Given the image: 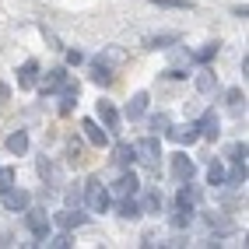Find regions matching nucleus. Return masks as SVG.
I'll use <instances>...</instances> for the list:
<instances>
[{
  "label": "nucleus",
  "mask_w": 249,
  "mask_h": 249,
  "mask_svg": "<svg viewBox=\"0 0 249 249\" xmlns=\"http://www.w3.org/2000/svg\"><path fill=\"white\" fill-rule=\"evenodd\" d=\"M14 186V169H0V196Z\"/></svg>",
  "instance_id": "obj_32"
},
{
  "label": "nucleus",
  "mask_w": 249,
  "mask_h": 249,
  "mask_svg": "<svg viewBox=\"0 0 249 249\" xmlns=\"http://www.w3.org/2000/svg\"><path fill=\"white\" fill-rule=\"evenodd\" d=\"M214 85H218V77H214L211 71H204V74H196L193 77V88L200 91V95H207V91H214Z\"/></svg>",
  "instance_id": "obj_25"
},
{
  "label": "nucleus",
  "mask_w": 249,
  "mask_h": 249,
  "mask_svg": "<svg viewBox=\"0 0 249 249\" xmlns=\"http://www.w3.org/2000/svg\"><path fill=\"white\" fill-rule=\"evenodd\" d=\"M36 74H39V63L36 60H25L21 67H18V88L21 91H32V88H36Z\"/></svg>",
  "instance_id": "obj_14"
},
{
  "label": "nucleus",
  "mask_w": 249,
  "mask_h": 249,
  "mask_svg": "<svg viewBox=\"0 0 249 249\" xmlns=\"http://www.w3.org/2000/svg\"><path fill=\"white\" fill-rule=\"evenodd\" d=\"M218 49H221V42H218V39H214V42H204V46L193 53V60H196V63H211L214 56H218Z\"/></svg>",
  "instance_id": "obj_23"
},
{
  "label": "nucleus",
  "mask_w": 249,
  "mask_h": 249,
  "mask_svg": "<svg viewBox=\"0 0 249 249\" xmlns=\"http://www.w3.org/2000/svg\"><path fill=\"white\" fill-rule=\"evenodd\" d=\"M56 225L63 228V231H71V228H81V225H88V211L85 207H67V211H60L56 214Z\"/></svg>",
  "instance_id": "obj_6"
},
{
  "label": "nucleus",
  "mask_w": 249,
  "mask_h": 249,
  "mask_svg": "<svg viewBox=\"0 0 249 249\" xmlns=\"http://www.w3.org/2000/svg\"><path fill=\"white\" fill-rule=\"evenodd\" d=\"M155 7H169V11H193L190 0H151Z\"/></svg>",
  "instance_id": "obj_29"
},
{
  "label": "nucleus",
  "mask_w": 249,
  "mask_h": 249,
  "mask_svg": "<svg viewBox=\"0 0 249 249\" xmlns=\"http://www.w3.org/2000/svg\"><path fill=\"white\" fill-rule=\"evenodd\" d=\"M112 161L120 165V169H130V165L137 161V147H134V144H116V155H112Z\"/></svg>",
  "instance_id": "obj_19"
},
{
  "label": "nucleus",
  "mask_w": 249,
  "mask_h": 249,
  "mask_svg": "<svg viewBox=\"0 0 249 249\" xmlns=\"http://www.w3.org/2000/svg\"><path fill=\"white\" fill-rule=\"evenodd\" d=\"M95 116H98V123H102L109 134H120V123H123V116L120 109H116L112 102H106V98H98V106H95Z\"/></svg>",
  "instance_id": "obj_3"
},
{
  "label": "nucleus",
  "mask_w": 249,
  "mask_h": 249,
  "mask_svg": "<svg viewBox=\"0 0 249 249\" xmlns=\"http://www.w3.org/2000/svg\"><path fill=\"white\" fill-rule=\"evenodd\" d=\"M88 77H91V85H98V88H109V85H112V71L106 67L102 60L91 63V74H88Z\"/></svg>",
  "instance_id": "obj_20"
},
{
  "label": "nucleus",
  "mask_w": 249,
  "mask_h": 249,
  "mask_svg": "<svg viewBox=\"0 0 249 249\" xmlns=\"http://www.w3.org/2000/svg\"><path fill=\"white\" fill-rule=\"evenodd\" d=\"M239 102H242V91H239V88H231V91H228V106H235V109H239Z\"/></svg>",
  "instance_id": "obj_37"
},
{
  "label": "nucleus",
  "mask_w": 249,
  "mask_h": 249,
  "mask_svg": "<svg viewBox=\"0 0 249 249\" xmlns=\"http://www.w3.org/2000/svg\"><path fill=\"white\" fill-rule=\"evenodd\" d=\"M67 207H77L81 200H85V182H74V186H67Z\"/></svg>",
  "instance_id": "obj_27"
},
{
  "label": "nucleus",
  "mask_w": 249,
  "mask_h": 249,
  "mask_svg": "<svg viewBox=\"0 0 249 249\" xmlns=\"http://www.w3.org/2000/svg\"><path fill=\"white\" fill-rule=\"evenodd\" d=\"M46 246H56V249H67V246H74V239L67 235V231H60V235H49V239H46Z\"/></svg>",
  "instance_id": "obj_30"
},
{
  "label": "nucleus",
  "mask_w": 249,
  "mask_h": 249,
  "mask_svg": "<svg viewBox=\"0 0 249 249\" xmlns=\"http://www.w3.org/2000/svg\"><path fill=\"white\" fill-rule=\"evenodd\" d=\"M141 190V179H137V172H123L120 179H116L112 182V186H109V193L112 196H134Z\"/></svg>",
  "instance_id": "obj_8"
},
{
  "label": "nucleus",
  "mask_w": 249,
  "mask_h": 249,
  "mask_svg": "<svg viewBox=\"0 0 249 249\" xmlns=\"http://www.w3.org/2000/svg\"><path fill=\"white\" fill-rule=\"evenodd\" d=\"M21 214H25V225H28V231H32V235H36L39 242H46L49 235H53V218H49L46 211H39V207H32V204H28Z\"/></svg>",
  "instance_id": "obj_1"
},
{
  "label": "nucleus",
  "mask_w": 249,
  "mask_h": 249,
  "mask_svg": "<svg viewBox=\"0 0 249 249\" xmlns=\"http://www.w3.org/2000/svg\"><path fill=\"white\" fill-rule=\"evenodd\" d=\"M225 158H228V161H242V158H246V141L228 144V147H225Z\"/></svg>",
  "instance_id": "obj_28"
},
{
  "label": "nucleus",
  "mask_w": 249,
  "mask_h": 249,
  "mask_svg": "<svg viewBox=\"0 0 249 249\" xmlns=\"http://www.w3.org/2000/svg\"><path fill=\"white\" fill-rule=\"evenodd\" d=\"M179 42V32H158V36H147L144 39V49H169Z\"/></svg>",
  "instance_id": "obj_16"
},
{
  "label": "nucleus",
  "mask_w": 249,
  "mask_h": 249,
  "mask_svg": "<svg viewBox=\"0 0 249 249\" xmlns=\"http://www.w3.org/2000/svg\"><path fill=\"white\" fill-rule=\"evenodd\" d=\"M39 176H42V179H49V182H60V169H56V165L49 161L46 155L39 158Z\"/></svg>",
  "instance_id": "obj_26"
},
{
  "label": "nucleus",
  "mask_w": 249,
  "mask_h": 249,
  "mask_svg": "<svg viewBox=\"0 0 249 249\" xmlns=\"http://www.w3.org/2000/svg\"><path fill=\"white\" fill-rule=\"evenodd\" d=\"M169 172H172L176 182H186V179L196 176V165H193V158H186V151H176L169 158Z\"/></svg>",
  "instance_id": "obj_4"
},
{
  "label": "nucleus",
  "mask_w": 249,
  "mask_h": 249,
  "mask_svg": "<svg viewBox=\"0 0 249 249\" xmlns=\"http://www.w3.org/2000/svg\"><path fill=\"white\" fill-rule=\"evenodd\" d=\"M74 106H77V98H71V95H60V112H63V116H67Z\"/></svg>",
  "instance_id": "obj_35"
},
{
  "label": "nucleus",
  "mask_w": 249,
  "mask_h": 249,
  "mask_svg": "<svg viewBox=\"0 0 249 249\" xmlns=\"http://www.w3.org/2000/svg\"><path fill=\"white\" fill-rule=\"evenodd\" d=\"M7 151L11 155H25L28 151V134H25V130H14V134L7 137Z\"/></svg>",
  "instance_id": "obj_21"
},
{
  "label": "nucleus",
  "mask_w": 249,
  "mask_h": 249,
  "mask_svg": "<svg viewBox=\"0 0 249 249\" xmlns=\"http://www.w3.org/2000/svg\"><path fill=\"white\" fill-rule=\"evenodd\" d=\"M165 134H169L176 144H196V141H200V130H196V123H186V126H172L169 123V130H165Z\"/></svg>",
  "instance_id": "obj_10"
},
{
  "label": "nucleus",
  "mask_w": 249,
  "mask_h": 249,
  "mask_svg": "<svg viewBox=\"0 0 249 249\" xmlns=\"http://www.w3.org/2000/svg\"><path fill=\"white\" fill-rule=\"evenodd\" d=\"M196 130H200V137L204 141H218L221 137V120H218V112H204L200 120H196Z\"/></svg>",
  "instance_id": "obj_7"
},
{
  "label": "nucleus",
  "mask_w": 249,
  "mask_h": 249,
  "mask_svg": "<svg viewBox=\"0 0 249 249\" xmlns=\"http://www.w3.org/2000/svg\"><path fill=\"white\" fill-rule=\"evenodd\" d=\"M28 204H32V196H28L25 190H14V186H11V190L4 193V207H7V211H25Z\"/></svg>",
  "instance_id": "obj_18"
},
{
  "label": "nucleus",
  "mask_w": 249,
  "mask_h": 249,
  "mask_svg": "<svg viewBox=\"0 0 249 249\" xmlns=\"http://www.w3.org/2000/svg\"><path fill=\"white\" fill-rule=\"evenodd\" d=\"M204 221H207V228H211V231H221V235L235 231V221H231V218H225V214H218V211L204 214Z\"/></svg>",
  "instance_id": "obj_15"
},
{
  "label": "nucleus",
  "mask_w": 249,
  "mask_h": 249,
  "mask_svg": "<svg viewBox=\"0 0 249 249\" xmlns=\"http://www.w3.org/2000/svg\"><path fill=\"white\" fill-rule=\"evenodd\" d=\"M81 130H85V137H88L91 144H98V147L109 144V130L98 123V120H85V123H81Z\"/></svg>",
  "instance_id": "obj_13"
},
{
  "label": "nucleus",
  "mask_w": 249,
  "mask_h": 249,
  "mask_svg": "<svg viewBox=\"0 0 249 249\" xmlns=\"http://www.w3.org/2000/svg\"><path fill=\"white\" fill-rule=\"evenodd\" d=\"M134 147H137V161H144V165H158V158H161V141H158V134L137 141Z\"/></svg>",
  "instance_id": "obj_5"
},
{
  "label": "nucleus",
  "mask_w": 249,
  "mask_h": 249,
  "mask_svg": "<svg viewBox=\"0 0 249 249\" xmlns=\"http://www.w3.org/2000/svg\"><path fill=\"white\" fill-rule=\"evenodd\" d=\"M71 74H67V67H53V71H46V81H42V95H56L60 88H63V81H67Z\"/></svg>",
  "instance_id": "obj_11"
},
{
  "label": "nucleus",
  "mask_w": 249,
  "mask_h": 249,
  "mask_svg": "<svg viewBox=\"0 0 249 249\" xmlns=\"http://www.w3.org/2000/svg\"><path fill=\"white\" fill-rule=\"evenodd\" d=\"M85 196L91 200V211H98V214H106L109 204H112V193H109L98 179H88V182H85Z\"/></svg>",
  "instance_id": "obj_2"
},
{
  "label": "nucleus",
  "mask_w": 249,
  "mask_h": 249,
  "mask_svg": "<svg viewBox=\"0 0 249 249\" xmlns=\"http://www.w3.org/2000/svg\"><path fill=\"white\" fill-rule=\"evenodd\" d=\"M147 102H151L147 91H134V95H130V102H126V109H123L120 116H126V120L134 123V120H141V116L147 112Z\"/></svg>",
  "instance_id": "obj_9"
},
{
  "label": "nucleus",
  "mask_w": 249,
  "mask_h": 249,
  "mask_svg": "<svg viewBox=\"0 0 249 249\" xmlns=\"http://www.w3.org/2000/svg\"><path fill=\"white\" fill-rule=\"evenodd\" d=\"M176 204H182V207H196V204H200V190H196L193 182L186 179V182L179 186V193H176Z\"/></svg>",
  "instance_id": "obj_17"
},
{
  "label": "nucleus",
  "mask_w": 249,
  "mask_h": 249,
  "mask_svg": "<svg viewBox=\"0 0 249 249\" xmlns=\"http://www.w3.org/2000/svg\"><path fill=\"white\" fill-rule=\"evenodd\" d=\"M165 77H172V81H182V77H186V71H179V67H172V71H165Z\"/></svg>",
  "instance_id": "obj_38"
},
{
  "label": "nucleus",
  "mask_w": 249,
  "mask_h": 249,
  "mask_svg": "<svg viewBox=\"0 0 249 249\" xmlns=\"http://www.w3.org/2000/svg\"><path fill=\"white\" fill-rule=\"evenodd\" d=\"M67 63H71V67H77V63H85V53H81V49H67Z\"/></svg>",
  "instance_id": "obj_36"
},
{
  "label": "nucleus",
  "mask_w": 249,
  "mask_h": 249,
  "mask_svg": "<svg viewBox=\"0 0 249 249\" xmlns=\"http://www.w3.org/2000/svg\"><path fill=\"white\" fill-rule=\"evenodd\" d=\"M116 214L123 221H137L144 211H141V200H134V196H116Z\"/></svg>",
  "instance_id": "obj_12"
},
{
  "label": "nucleus",
  "mask_w": 249,
  "mask_h": 249,
  "mask_svg": "<svg viewBox=\"0 0 249 249\" xmlns=\"http://www.w3.org/2000/svg\"><path fill=\"white\" fill-rule=\"evenodd\" d=\"M225 176H228V172H225V165L214 158V161L207 165V186H225Z\"/></svg>",
  "instance_id": "obj_22"
},
{
  "label": "nucleus",
  "mask_w": 249,
  "mask_h": 249,
  "mask_svg": "<svg viewBox=\"0 0 249 249\" xmlns=\"http://www.w3.org/2000/svg\"><path fill=\"white\" fill-rule=\"evenodd\" d=\"M39 32H42V39H46V42H49V49H63V46H60V39H56V36H53V32H49V28H46V25H42V28H39Z\"/></svg>",
  "instance_id": "obj_34"
},
{
  "label": "nucleus",
  "mask_w": 249,
  "mask_h": 249,
  "mask_svg": "<svg viewBox=\"0 0 249 249\" xmlns=\"http://www.w3.org/2000/svg\"><path fill=\"white\" fill-rule=\"evenodd\" d=\"M172 228H190V221H193V207H182V204H176V214H172Z\"/></svg>",
  "instance_id": "obj_24"
},
{
  "label": "nucleus",
  "mask_w": 249,
  "mask_h": 249,
  "mask_svg": "<svg viewBox=\"0 0 249 249\" xmlns=\"http://www.w3.org/2000/svg\"><path fill=\"white\" fill-rule=\"evenodd\" d=\"M165 130H169V116H165V112L151 116V134H165Z\"/></svg>",
  "instance_id": "obj_31"
},
{
  "label": "nucleus",
  "mask_w": 249,
  "mask_h": 249,
  "mask_svg": "<svg viewBox=\"0 0 249 249\" xmlns=\"http://www.w3.org/2000/svg\"><path fill=\"white\" fill-rule=\"evenodd\" d=\"M158 207H161V193L144 196V204H141V211H158Z\"/></svg>",
  "instance_id": "obj_33"
}]
</instances>
